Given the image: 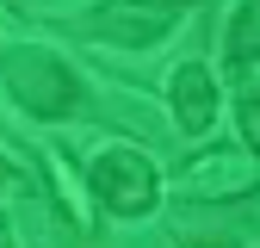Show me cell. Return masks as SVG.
<instances>
[{
    "mask_svg": "<svg viewBox=\"0 0 260 248\" xmlns=\"http://www.w3.org/2000/svg\"><path fill=\"white\" fill-rule=\"evenodd\" d=\"M186 199H242L254 193V155H205L180 174Z\"/></svg>",
    "mask_w": 260,
    "mask_h": 248,
    "instance_id": "obj_5",
    "label": "cell"
},
{
    "mask_svg": "<svg viewBox=\"0 0 260 248\" xmlns=\"http://www.w3.org/2000/svg\"><path fill=\"white\" fill-rule=\"evenodd\" d=\"M87 186H93V199H100L112 217H143L161 199V168L149 162L143 149L112 143V149H100L87 162Z\"/></svg>",
    "mask_w": 260,
    "mask_h": 248,
    "instance_id": "obj_2",
    "label": "cell"
},
{
    "mask_svg": "<svg viewBox=\"0 0 260 248\" xmlns=\"http://www.w3.org/2000/svg\"><path fill=\"white\" fill-rule=\"evenodd\" d=\"M180 248H236V242H199V236H186Z\"/></svg>",
    "mask_w": 260,
    "mask_h": 248,
    "instance_id": "obj_7",
    "label": "cell"
},
{
    "mask_svg": "<svg viewBox=\"0 0 260 248\" xmlns=\"http://www.w3.org/2000/svg\"><path fill=\"white\" fill-rule=\"evenodd\" d=\"M254 19H260L254 0H242L236 19H230V69H236L242 93H254Z\"/></svg>",
    "mask_w": 260,
    "mask_h": 248,
    "instance_id": "obj_6",
    "label": "cell"
},
{
    "mask_svg": "<svg viewBox=\"0 0 260 248\" xmlns=\"http://www.w3.org/2000/svg\"><path fill=\"white\" fill-rule=\"evenodd\" d=\"M180 13H186V0H100L87 31H100V38H112V44L149 50V44H161L180 25Z\"/></svg>",
    "mask_w": 260,
    "mask_h": 248,
    "instance_id": "obj_3",
    "label": "cell"
},
{
    "mask_svg": "<svg viewBox=\"0 0 260 248\" xmlns=\"http://www.w3.org/2000/svg\"><path fill=\"white\" fill-rule=\"evenodd\" d=\"M0 248H19V242H13V230H7V224H0Z\"/></svg>",
    "mask_w": 260,
    "mask_h": 248,
    "instance_id": "obj_8",
    "label": "cell"
},
{
    "mask_svg": "<svg viewBox=\"0 0 260 248\" xmlns=\"http://www.w3.org/2000/svg\"><path fill=\"white\" fill-rule=\"evenodd\" d=\"M168 100H174V124L186 137H205L217 124V75L205 62H180L168 75Z\"/></svg>",
    "mask_w": 260,
    "mask_h": 248,
    "instance_id": "obj_4",
    "label": "cell"
},
{
    "mask_svg": "<svg viewBox=\"0 0 260 248\" xmlns=\"http://www.w3.org/2000/svg\"><path fill=\"white\" fill-rule=\"evenodd\" d=\"M0 186H7V162H0Z\"/></svg>",
    "mask_w": 260,
    "mask_h": 248,
    "instance_id": "obj_9",
    "label": "cell"
},
{
    "mask_svg": "<svg viewBox=\"0 0 260 248\" xmlns=\"http://www.w3.org/2000/svg\"><path fill=\"white\" fill-rule=\"evenodd\" d=\"M0 81H7V93H13L31 118H69V112H81V100H87L81 75H75L62 56L38 50V44L0 50Z\"/></svg>",
    "mask_w": 260,
    "mask_h": 248,
    "instance_id": "obj_1",
    "label": "cell"
}]
</instances>
